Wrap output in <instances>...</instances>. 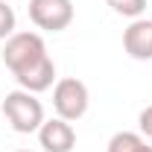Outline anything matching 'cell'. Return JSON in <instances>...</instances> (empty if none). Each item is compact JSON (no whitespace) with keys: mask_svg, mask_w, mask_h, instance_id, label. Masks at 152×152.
Masks as SVG:
<instances>
[{"mask_svg":"<svg viewBox=\"0 0 152 152\" xmlns=\"http://www.w3.org/2000/svg\"><path fill=\"white\" fill-rule=\"evenodd\" d=\"M38 143L44 152H70L76 146V132L73 126L61 117H53V120H44L41 129H38Z\"/></svg>","mask_w":152,"mask_h":152,"instance_id":"cell-5","label":"cell"},{"mask_svg":"<svg viewBox=\"0 0 152 152\" xmlns=\"http://www.w3.org/2000/svg\"><path fill=\"white\" fill-rule=\"evenodd\" d=\"M123 50L137 61L152 58V20L149 18H134L126 32H123Z\"/></svg>","mask_w":152,"mask_h":152,"instance_id":"cell-6","label":"cell"},{"mask_svg":"<svg viewBox=\"0 0 152 152\" xmlns=\"http://www.w3.org/2000/svg\"><path fill=\"white\" fill-rule=\"evenodd\" d=\"M47 56V44L38 32H15L6 38L3 47V64L12 70V76L23 73L26 67L38 64L41 58Z\"/></svg>","mask_w":152,"mask_h":152,"instance_id":"cell-2","label":"cell"},{"mask_svg":"<svg viewBox=\"0 0 152 152\" xmlns=\"http://www.w3.org/2000/svg\"><path fill=\"white\" fill-rule=\"evenodd\" d=\"M3 117L9 120V126H12L18 134L38 132L41 123L47 120L41 99H38L35 94H29V91H23V88L6 94V99H3Z\"/></svg>","mask_w":152,"mask_h":152,"instance_id":"cell-1","label":"cell"},{"mask_svg":"<svg viewBox=\"0 0 152 152\" xmlns=\"http://www.w3.org/2000/svg\"><path fill=\"white\" fill-rule=\"evenodd\" d=\"M105 152H152V146L137 132H117V134H111Z\"/></svg>","mask_w":152,"mask_h":152,"instance_id":"cell-8","label":"cell"},{"mask_svg":"<svg viewBox=\"0 0 152 152\" xmlns=\"http://www.w3.org/2000/svg\"><path fill=\"white\" fill-rule=\"evenodd\" d=\"M29 20L44 32H61L73 20V0H29Z\"/></svg>","mask_w":152,"mask_h":152,"instance_id":"cell-4","label":"cell"},{"mask_svg":"<svg viewBox=\"0 0 152 152\" xmlns=\"http://www.w3.org/2000/svg\"><path fill=\"white\" fill-rule=\"evenodd\" d=\"M88 102H91V94H88V85L76 76H64L53 85V108H56V117L73 123L79 117H85L88 111Z\"/></svg>","mask_w":152,"mask_h":152,"instance_id":"cell-3","label":"cell"},{"mask_svg":"<svg viewBox=\"0 0 152 152\" xmlns=\"http://www.w3.org/2000/svg\"><path fill=\"white\" fill-rule=\"evenodd\" d=\"M105 6H111V12L132 20L143 18V12H146V0H105Z\"/></svg>","mask_w":152,"mask_h":152,"instance_id":"cell-9","label":"cell"},{"mask_svg":"<svg viewBox=\"0 0 152 152\" xmlns=\"http://www.w3.org/2000/svg\"><path fill=\"white\" fill-rule=\"evenodd\" d=\"M137 126H140V134L152 140V105H146V108L140 111V117H137Z\"/></svg>","mask_w":152,"mask_h":152,"instance_id":"cell-11","label":"cell"},{"mask_svg":"<svg viewBox=\"0 0 152 152\" xmlns=\"http://www.w3.org/2000/svg\"><path fill=\"white\" fill-rule=\"evenodd\" d=\"M18 79V85L23 91H29V94H41V91H47L50 85H53V79H56V64H53V58L44 56L38 64L32 67H26L23 73L15 76Z\"/></svg>","mask_w":152,"mask_h":152,"instance_id":"cell-7","label":"cell"},{"mask_svg":"<svg viewBox=\"0 0 152 152\" xmlns=\"http://www.w3.org/2000/svg\"><path fill=\"white\" fill-rule=\"evenodd\" d=\"M18 152H29V149H18Z\"/></svg>","mask_w":152,"mask_h":152,"instance_id":"cell-12","label":"cell"},{"mask_svg":"<svg viewBox=\"0 0 152 152\" xmlns=\"http://www.w3.org/2000/svg\"><path fill=\"white\" fill-rule=\"evenodd\" d=\"M15 23H18L15 9H12L6 0H0V41H6L9 35H15Z\"/></svg>","mask_w":152,"mask_h":152,"instance_id":"cell-10","label":"cell"}]
</instances>
